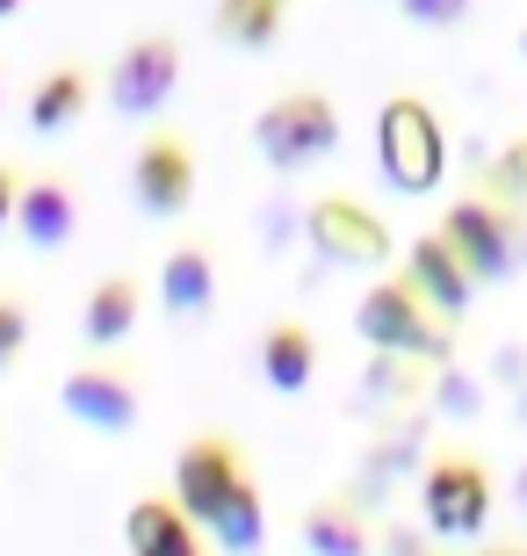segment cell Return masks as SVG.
Returning a JSON list of instances; mask_svg holds the SVG:
<instances>
[{
  "label": "cell",
  "instance_id": "6da1fadb",
  "mask_svg": "<svg viewBox=\"0 0 527 556\" xmlns=\"http://www.w3.org/2000/svg\"><path fill=\"white\" fill-rule=\"evenodd\" d=\"M376 166L398 195H434L448 181V130L441 109L419 102V94H390L384 116H376Z\"/></svg>",
  "mask_w": 527,
  "mask_h": 556
},
{
  "label": "cell",
  "instance_id": "2e32d148",
  "mask_svg": "<svg viewBox=\"0 0 527 556\" xmlns=\"http://www.w3.org/2000/svg\"><path fill=\"white\" fill-rule=\"evenodd\" d=\"M138 318H145V289L130 282V275H102V282L87 289V304H80V340L95 354H109V348H123V340L138 332Z\"/></svg>",
  "mask_w": 527,
  "mask_h": 556
},
{
  "label": "cell",
  "instance_id": "8992f818",
  "mask_svg": "<svg viewBox=\"0 0 527 556\" xmlns=\"http://www.w3.org/2000/svg\"><path fill=\"white\" fill-rule=\"evenodd\" d=\"M196 181H203V160H196V138L188 130H152V138L130 152V195L152 225H174L188 203H196Z\"/></svg>",
  "mask_w": 527,
  "mask_h": 556
},
{
  "label": "cell",
  "instance_id": "ac0fdd59",
  "mask_svg": "<svg viewBox=\"0 0 527 556\" xmlns=\"http://www.w3.org/2000/svg\"><path fill=\"white\" fill-rule=\"evenodd\" d=\"M203 542H217L224 556H261L267 549V498H261V477H246L239 492L217 506V520L203 528Z\"/></svg>",
  "mask_w": 527,
  "mask_h": 556
},
{
  "label": "cell",
  "instance_id": "7c38bea8",
  "mask_svg": "<svg viewBox=\"0 0 527 556\" xmlns=\"http://www.w3.org/2000/svg\"><path fill=\"white\" fill-rule=\"evenodd\" d=\"M160 311L174 326H203L210 311H217V253L203 239H181V247H166L160 261Z\"/></svg>",
  "mask_w": 527,
  "mask_h": 556
},
{
  "label": "cell",
  "instance_id": "7a4b0ae2",
  "mask_svg": "<svg viewBox=\"0 0 527 556\" xmlns=\"http://www.w3.org/2000/svg\"><path fill=\"white\" fill-rule=\"evenodd\" d=\"M253 152L267 160V174H304V166L340 152V109L325 87H289L253 116Z\"/></svg>",
  "mask_w": 527,
  "mask_h": 556
},
{
  "label": "cell",
  "instance_id": "603a6c76",
  "mask_svg": "<svg viewBox=\"0 0 527 556\" xmlns=\"http://www.w3.org/2000/svg\"><path fill=\"white\" fill-rule=\"evenodd\" d=\"M15 195H22V166H8V160H0V231L15 225Z\"/></svg>",
  "mask_w": 527,
  "mask_h": 556
},
{
  "label": "cell",
  "instance_id": "3957f363",
  "mask_svg": "<svg viewBox=\"0 0 527 556\" xmlns=\"http://www.w3.org/2000/svg\"><path fill=\"white\" fill-rule=\"evenodd\" d=\"M354 332H362V348L405 354V362H448V348H455L448 318H434V311L419 304V289H412L405 275H384V282L362 289V304H354Z\"/></svg>",
  "mask_w": 527,
  "mask_h": 556
},
{
  "label": "cell",
  "instance_id": "5bb4252c",
  "mask_svg": "<svg viewBox=\"0 0 527 556\" xmlns=\"http://www.w3.org/2000/svg\"><path fill=\"white\" fill-rule=\"evenodd\" d=\"M261 383L275 397H304L318 383V332L304 318H275L261 332Z\"/></svg>",
  "mask_w": 527,
  "mask_h": 556
},
{
  "label": "cell",
  "instance_id": "8fae6325",
  "mask_svg": "<svg viewBox=\"0 0 527 556\" xmlns=\"http://www.w3.org/2000/svg\"><path fill=\"white\" fill-rule=\"evenodd\" d=\"M29 253H59L73 247L80 231V195L59 181V174H22V195H15V225H8Z\"/></svg>",
  "mask_w": 527,
  "mask_h": 556
},
{
  "label": "cell",
  "instance_id": "e0dca14e",
  "mask_svg": "<svg viewBox=\"0 0 527 556\" xmlns=\"http://www.w3.org/2000/svg\"><path fill=\"white\" fill-rule=\"evenodd\" d=\"M87 102H95V80H87V65H51V73L29 87L22 116H29V130H37V138H59V130H73V124L87 116Z\"/></svg>",
  "mask_w": 527,
  "mask_h": 556
},
{
  "label": "cell",
  "instance_id": "44dd1931",
  "mask_svg": "<svg viewBox=\"0 0 527 556\" xmlns=\"http://www.w3.org/2000/svg\"><path fill=\"white\" fill-rule=\"evenodd\" d=\"M398 15H405L412 29H463L469 0H398Z\"/></svg>",
  "mask_w": 527,
  "mask_h": 556
},
{
  "label": "cell",
  "instance_id": "5b68a950",
  "mask_svg": "<svg viewBox=\"0 0 527 556\" xmlns=\"http://www.w3.org/2000/svg\"><path fill=\"white\" fill-rule=\"evenodd\" d=\"M174 87H181V43L160 37V29H145V37H130L116 59H109L102 94H109V109H116V116L160 124L166 102H174Z\"/></svg>",
  "mask_w": 527,
  "mask_h": 556
},
{
  "label": "cell",
  "instance_id": "7402d4cb",
  "mask_svg": "<svg viewBox=\"0 0 527 556\" xmlns=\"http://www.w3.org/2000/svg\"><path fill=\"white\" fill-rule=\"evenodd\" d=\"M22 348H29V304L0 296V369H8V362H15Z\"/></svg>",
  "mask_w": 527,
  "mask_h": 556
},
{
  "label": "cell",
  "instance_id": "9a60e30c",
  "mask_svg": "<svg viewBox=\"0 0 527 556\" xmlns=\"http://www.w3.org/2000/svg\"><path fill=\"white\" fill-rule=\"evenodd\" d=\"M123 549L130 556H203V528L174 498H138L123 514Z\"/></svg>",
  "mask_w": 527,
  "mask_h": 556
},
{
  "label": "cell",
  "instance_id": "277c9868",
  "mask_svg": "<svg viewBox=\"0 0 527 556\" xmlns=\"http://www.w3.org/2000/svg\"><path fill=\"white\" fill-rule=\"evenodd\" d=\"M491 506H499V484H491V470L477 463V455L448 448V455L426 463V477H419V520L434 528V535H448V542L485 535Z\"/></svg>",
  "mask_w": 527,
  "mask_h": 556
},
{
  "label": "cell",
  "instance_id": "52a82bcc",
  "mask_svg": "<svg viewBox=\"0 0 527 556\" xmlns=\"http://www.w3.org/2000/svg\"><path fill=\"white\" fill-rule=\"evenodd\" d=\"M304 239H311L318 261H332V268H384L390 253H398V239H390L384 217H376L362 195H340V188L304 210Z\"/></svg>",
  "mask_w": 527,
  "mask_h": 556
},
{
  "label": "cell",
  "instance_id": "4fadbf2b",
  "mask_svg": "<svg viewBox=\"0 0 527 556\" xmlns=\"http://www.w3.org/2000/svg\"><path fill=\"white\" fill-rule=\"evenodd\" d=\"M398 275H405V282L419 289V304L434 311V318H448V326H455V318L469 311V296H477L469 268L455 261V253H448V239H441V231L412 239V253H405V268H398Z\"/></svg>",
  "mask_w": 527,
  "mask_h": 556
},
{
  "label": "cell",
  "instance_id": "30bf717a",
  "mask_svg": "<svg viewBox=\"0 0 527 556\" xmlns=\"http://www.w3.org/2000/svg\"><path fill=\"white\" fill-rule=\"evenodd\" d=\"M441 239H448V253L469 268V282H506L513 275V225H506L499 203L463 195V203L441 217Z\"/></svg>",
  "mask_w": 527,
  "mask_h": 556
},
{
  "label": "cell",
  "instance_id": "9c48e42d",
  "mask_svg": "<svg viewBox=\"0 0 527 556\" xmlns=\"http://www.w3.org/2000/svg\"><path fill=\"white\" fill-rule=\"evenodd\" d=\"M59 413L87 433H130L145 419V391H138V376L116 369V362H87V369L59 376Z\"/></svg>",
  "mask_w": 527,
  "mask_h": 556
},
{
  "label": "cell",
  "instance_id": "484cf974",
  "mask_svg": "<svg viewBox=\"0 0 527 556\" xmlns=\"http://www.w3.org/2000/svg\"><path fill=\"white\" fill-rule=\"evenodd\" d=\"M520 51H527V37H520Z\"/></svg>",
  "mask_w": 527,
  "mask_h": 556
},
{
  "label": "cell",
  "instance_id": "cb8c5ba5",
  "mask_svg": "<svg viewBox=\"0 0 527 556\" xmlns=\"http://www.w3.org/2000/svg\"><path fill=\"white\" fill-rule=\"evenodd\" d=\"M22 8H29V0H0V22H15Z\"/></svg>",
  "mask_w": 527,
  "mask_h": 556
},
{
  "label": "cell",
  "instance_id": "d4e9b609",
  "mask_svg": "<svg viewBox=\"0 0 527 556\" xmlns=\"http://www.w3.org/2000/svg\"><path fill=\"white\" fill-rule=\"evenodd\" d=\"M513 498H520V506H527V463H520V477H513Z\"/></svg>",
  "mask_w": 527,
  "mask_h": 556
},
{
  "label": "cell",
  "instance_id": "ffe728a7",
  "mask_svg": "<svg viewBox=\"0 0 527 556\" xmlns=\"http://www.w3.org/2000/svg\"><path fill=\"white\" fill-rule=\"evenodd\" d=\"M283 15H289V0H217V37L231 51H267L283 37Z\"/></svg>",
  "mask_w": 527,
  "mask_h": 556
},
{
  "label": "cell",
  "instance_id": "d6986e66",
  "mask_svg": "<svg viewBox=\"0 0 527 556\" xmlns=\"http://www.w3.org/2000/svg\"><path fill=\"white\" fill-rule=\"evenodd\" d=\"M297 542H304V556H368V528L354 506H340V498H318V506H304V520H297Z\"/></svg>",
  "mask_w": 527,
  "mask_h": 556
},
{
  "label": "cell",
  "instance_id": "ba28073f",
  "mask_svg": "<svg viewBox=\"0 0 527 556\" xmlns=\"http://www.w3.org/2000/svg\"><path fill=\"white\" fill-rule=\"evenodd\" d=\"M246 477H253V463H246V448L231 441V433H196V441L174 455V492H166V498H174L196 528H210L217 506L239 492Z\"/></svg>",
  "mask_w": 527,
  "mask_h": 556
}]
</instances>
